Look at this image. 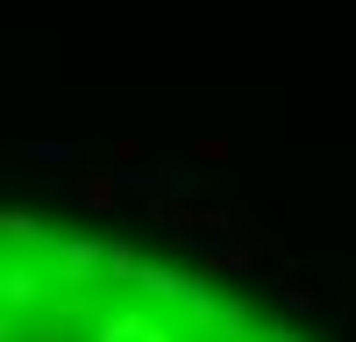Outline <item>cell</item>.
Returning <instances> with one entry per match:
<instances>
[{
    "label": "cell",
    "instance_id": "6da1fadb",
    "mask_svg": "<svg viewBox=\"0 0 356 342\" xmlns=\"http://www.w3.org/2000/svg\"><path fill=\"white\" fill-rule=\"evenodd\" d=\"M0 342H314L271 300L214 264L136 236L8 214L0 228Z\"/></svg>",
    "mask_w": 356,
    "mask_h": 342
}]
</instances>
